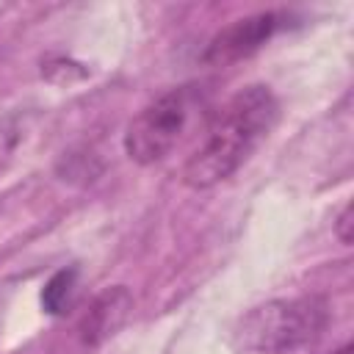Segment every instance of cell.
Returning a JSON list of instances; mask_svg holds the SVG:
<instances>
[{"mask_svg":"<svg viewBox=\"0 0 354 354\" xmlns=\"http://www.w3.org/2000/svg\"><path fill=\"white\" fill-rule=\"evenodd\" d=\"M279 119V100L268 86L252 83L235 91L213 116L202 144L183 166V183L207 191L230 180L268 138Z\"/></svg>","mask_w":354,"mask_h":354,"instance_id":"6da1fadb","label":"cell"},{"mask_svg":"<svg viewBox=\"0 0 354 354\" xmlns=\"http://www.w3.org/2000/svg\"><path fill=\"white\" fill-rule=\"evenodd\" d=\"M326 326V301L318 296L299 299H271L266 304L252 307L235 337L241 348L254 354H290L296 348L310 346Z\"/></svg>","mask_w":354,"mask_h":354,"instance_id":"7a4b0ae2","label":"cell"},{"mask_svg":"<svg viewBox=\"0 0 354 354\" xmlns=\"http://www.w3.org/2000/svg\"><path fill=\"white\" fill-rule=\"evenodd\" d=\"M191 88H171L144 105L124 130V152L138 166H152L163 160L177 141L183 138L191 111H194Z\"/></svg>","mask_w":354,"mask_h":354,"instance_id":"3957f363","label":"cell"},{"mask_svg":"<svg viewBox=\"0 0 354 354\" xmlns=\"http://www.w3.org/2000/svg\"><path fill=\"white\" fill-rule=\"evenodd\" d=\"M282 19L285 17L277 11H260V14H249L230 22L207 41L202 61L207 66H230L254 55L282 28Z\"/></svg>","mask_w":354,"mask_h":354,"instance_id":"277c9868","label":"cell"},{"mask_svg":"<svg viewBox=\"0 0 354 354\" xmlns=\"http://www.w3.org/2000/svg\"><path fill=\"white\" fill-rule=\"evenodd\" d=\"M130 310H133V296L124 285L105 288L100 296H94V301L88 304V310L80 318V326H77L80 340L86 346L105 343L108 337H113L124 326Z\"/></svg>","mask_w":354,"mask_h":354,"instance_id":"5b68a950","label":"cell"},{"mask_svg":"<svg viewBox=\"0 0 354 354\" xmlns=\"http://www.w3.org/2000/svg\"><path fill=\"white\" fill-rule=\"evenodd\" d=\"M75 288H77V268H75V266L58 268V271L44 282V288H41V307H44V313H50V315H64V313L72 307Z\"/></svg>","mask_w":354,"mask_h":354,"instance_id":"8992f818","label":"cell"},{"mask_svg":"<svg viewBox=\"0 0 354 354\" xmlns=\"http://www.w3.org/2000/svg\"><path fill=\"white\" fill-rule=\"evenodd\" d=\"M351 205H343V210H340V216H337V221H335V235H337V241L343 243V246H348L351 243Z\"/></svg>","mask_w":354,"mask_h":354,"instance_id":"52a82bcc","label":"cell"},{"mask_svg":"<svg viewBox=\"0 0 354 354\" xmlns=\"http://www.w3.org/2000/svg\"><path fill=\"white\" fill-rule=\"evenodd\" d=\"M337 354H351V346H343V348H340Z\"/></svg>","mask_w":354,"mask_h":354,"instance_id":"ba28073f","label":"cell"}]
</instances>
